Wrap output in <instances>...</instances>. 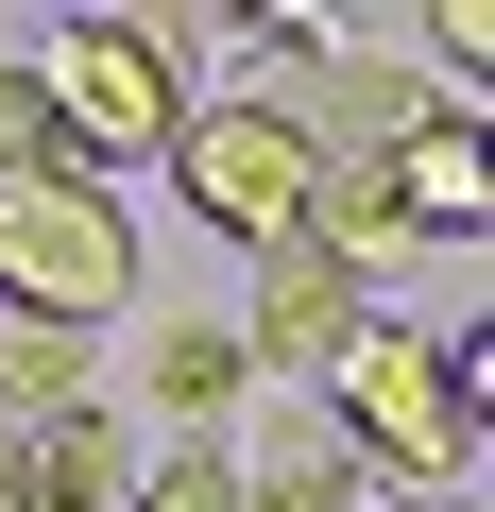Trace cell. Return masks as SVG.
Here are the masks:
<instances>
[{
	"label": "cell",
	"mask_w": 495,
	"mask_h": 512,
	"mask_svg": "<svg viewBox=\"0 0 495 512\" xmlns=\"http://www.w3.org/2000/svg\"><path fill=\"white\" fill-rule=\"evenodd\" d=\"M325 444H342V461H359L393 512L461 495V461H478V393H461L444 325H393V308H359V342L325 359Z\"/></svg>",
	"instance_id": "cell-1"
},
{
	"label": "cell",
	"mask_w": 495,
	"mask_h": 512,
	"mask_svg": "<svg viewBox=\"0 0 495 512\" xmlns=\"http://www.w3.org/2000/svg\"><path fill=\"white\" fill-rule=\"evenodd\" d=\"M154 171H171V205H188L205 239H239V256H291L308 205H325V154H308L274 103H188Z\"/></svg>",
	"instance_id": "cell-2"
},
{
	"label": "cell",
	"mask_w": 495,
	"mask_h": 512,
	"mask_svg": "<svg viewBox=\"0 0 495 512\" xmlns=\"http://www.w3.org/2000/svg\"><path fill=\"white\" fill-rule=\"evenodd\" d=\"M35 86H52V120H69L86 188H103V171H137V154H171V120L205 103V86H188V52H171L154 18H52Z\"/></svg>",
	"instance_id": "cell-3"
},
{
	"label": "cell",
	"mask_w": 495,
	"mask_h": 512,
	"mask_svg": "<svg viewBox=\"0 0 495 512\" xmlns=\"http://www.w3.org/2000/svg\"><path fill=\"white\" fill-rule=\"evenodd\" d=\"M137 291V222H120V188H0V308L18 325H103Z\"/></svg>",
	"instance_id": "cell-4"
},
{
	"label": "cell",
	"mask_w": 495,
	"mask_h": 512,
	"mask_svg": "<svg viewBox=\"0 0 495 512\" xmlns=\"http://www.w3.org/2000/svg\"><path fill=\"white\" fill-rule=\"evenodd\" d=\"M359 171H376L393 239H495V120L427 103V120H393V137H376Z\"/></svg>",
	"instance_id": "cell-5"
},
{
	"label": "cell",
	"mask_w": 495,
	"mask_h": 512,
	"mask_svg": "<svg viewBox=\"0 0 495 512\" xmlns=\"http://www.w3.org/2000/svg\"><path fill=\"white\" fill-rule=\"evenodd\" d=\"M359 342V274H342V256L325 239H291V256H257V325H239V359H257V376H308L325 393V359Z\"/></svg>",
	"instance_id": "cell-6"
},
{
	"label": "cell",
	"mask_w": 495,
	"mask_h": 512,
	"mask_svg": "<svg viewBox=\"0 0 495 512\" xmlns=\"http://www.w3.org/2000/svg\"><path fill=\"white\" fill-rule=\"evenodd\" d=\"M137 393L188 427V444H222V410L257 393V359H239V325H154V359H137Z\"/></svg>",
	"instance_id": "cell-7"
},
{
	"label": "cell",
	"mask_w": 495,
	"mask_h": 512,
	"mask_svg": "<svg viewBox=\"0 0 495 512\" xmlns=\"http://www.w3.org/2000/svg\"><path fill=\"white\" fill-rule=\"evenodd\" d=\"M18 495H35V512H120L137 461H120L103 410H52V427H18Z\"/></svg>",
	"instance_id": "cell-8"
},
{
	"label": "cell",
	"mask_w": 495,
	"mask_h": 512,
	"mask_svg": "<svg viewBox=\"0 0 495 512\" xmlns=\"http://www.w3.org/2000/svg\"><path fill=\"white\" fill-rule=\"evenodd\" d=\"M52 410H103V393H86V342L0 308V427H52Z\"/></svg>",
	"instance_id": "cell-9"
},
{
	"label": "cell",
	"mask_w": 495,
	"mask_h": 512,
	"mask_svg": "<svg viewBox=\"0 0 495 512\" xmlns=\"http://www.w3.org/2000/svg\"><path fill=\"white\" fill-rule=\"evenodd\" d=\"M0 188H86V154H69V120H52L35 69H0Z\"/></svg>",
	"instance_id": "cell-10"
},
{
	"label": "cell",
	"mask_w": 495,
	"mask_h": 512,
	"mask_svg": "<svg viewBox=\"0 0 495 512\" xmlns=\"http://www.w3.org/2000/svg\"><path fill=\"white\" fill-rule=\"evenodd\" d=\"M120 512H239V461H222V444H171V461H154Z\"/></svg>",
	"instance_id": "cell-11"
},
{
	"label": "cell",
	"mask_w": 495,
	"mask_h": 512,
	"mask_svg": "<svg viewBox=\"0 0 495 512\" xmlns=\"http://www.w3.org/2000/svg\"><path fill=\"white\" fill-rule=\"evenodd\" d=\"M0 512H35V495H18V461H0Z\"/></svg>",
	"instance_id": "cell-12"
},
{
	"label": "cell",
	"mask_w": 495,
	"mask_h": 512,
	"mask_svg": "<svg viewBox=\"0 0 495 512\" xmlns=\"http://www.w3.org/2000/svg\"><path fill=\"white\" fill-rule=\"evenodd\" d=\"M0 461H18V427H0Z\"/></svg>",
	"instance_id": "cell-13"
}]
</instances>
